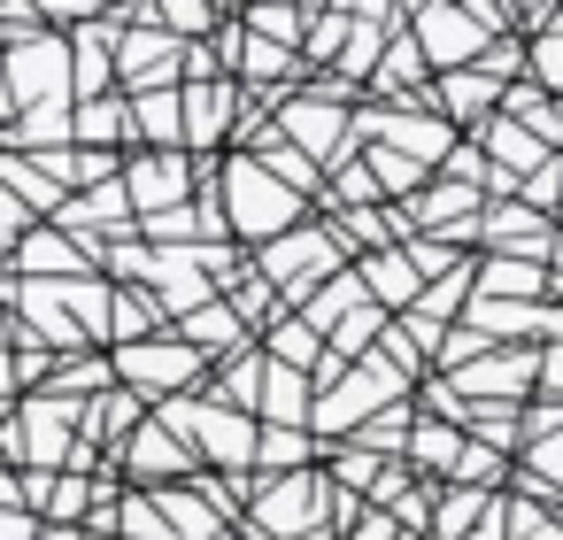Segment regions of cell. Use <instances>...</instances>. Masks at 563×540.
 I'll return each instance as SVG.
<instances>
[{"instance_id":"1","label":"cell","mask_w":563,"mask_h":540,"mask_svg":"<svg viewBox=\"0 0 563 540\" xmlns=\"http://www.w3.org/2000/svg\"><path fill=\"white\" fill-rule=\"evenodd\" d=\"M232 209H240V224H255V232H278V224L294 217V201H286L263 170H247V163L232 170Z\"/></svg>"},{"instance_id":"2","label":"cell","mask_w":563,"mask_h":540,"mask_svg":"<svg viewBox=\"0 0 563 540\" xmlns=\"http://www.w3.org/2000/svg\"><path fill=\"white\" fill-rule=\"evenodd\" d=\"M417 40H424V55H440V63H463V55L478 47V24H463L455 9H432V16L417 24Z\"/></svg>"},{"instance_id":"3","label":"cell","mask_w":563,"mask_h":540,"mask_svg":"<svg viewBox=\"0 0 563 540\" xmlns=\"http://www.w3.org/2000/svg\"><path fill=\"white\" fill-rule=\"evenodd\" d=\"M63 70H70L63 47H24V63H16V101H40V86L63 78Z\"/></svg>"},{"instance_id":"4","label":"cell","mask_w":563,"mask_h":540,"mask_svg":"<svg viewBox=\"0 0 563 540\" xmlns=\"http://www.w3.org/2000/svg\"><path fill=\"white\" fill-rule=\"evenodd\" d=\"M271 417H286V425H294V417H309V401H301V378H294V371H271Z\"/></svg>"},{"instance_id":"5","label":"cell","mask_w":563,"mask_h":540,"mask_svg":"<svg viewBox=\"0 0 563 540\" xmlns=\"http://www.w3.org/2000/svg\"><path fill=\"white\" fill-rule=\"evenodd\" d=\"M486 286H501V294H532V286H540V271H532V263H494V271H486Z\"/></svg>"},{"instance_id":"6","label":"cell","mask_w":563,"mask_h":540,"mask_svg":"<svg viewBox=\"0 0 563 540\" xmlns=\"http://www.w3.org/2000/svg\"><path fill=\"white\" fill-rule=\"evenodd\" d=\"M278 355H286V371L309 363V355H317V332H309V324H278Z\"/></svg>"},{"instance_id":"7","label":"cell","mask_w":563,"mask_h":540,"mask_svg":"<svg viewBox=\"0 0 563 540\" xmlns=\"http://www.w3.org/2000/svg\"><path fill=\"white\" fill-rule=\"evenodd\" d=\"M486 93H501V86H486V78H455V86H448V109H463V117H471Z\"/></svg>"},{"instance_id":"8","label":"cell","mask_w":563,"mask_h":540,"mask_svg":"<svg viewBox=\"0 0 563 540\" xmlns=\"http://www.w3.org/2000/svg\"><path fill=\"white\" fill-rule=\"evenodd\" d=\"M363 278H371V286H378L386 301H401V294H409V271H401V263H371Z\"/></svg>"},{"instance_id":"9","label":"cell","mask_w":563,"mask_h":540,"mask_svg":"<svg viewBox=\"0 0 563 540\" xmlns=\"http://www.w3.org/2000/svg\"><path fill=\"white\" fill-rule=\"evenodd\" d=\"M494 140H501V163H509V170H532V163H540L532 140H517V132H494Z\"/></svg>"},{"instance_id":"10","label":"cell","mask_w":563,"mask_h":540,"mask_svg":"<svg viewBox=\"0 0 563 540\" xmlns=\"http://www.w3.org/2000/svg\"><path fill=\"white\" fill-rule=\"evenodd\" d=\"M170 186H178V170H170V163H147V170H140V194H147V201H163Z\"/></svg>"},{"instance_id":"11","label":"cell","mask_w":563,"mask_h":540,"mask_svg":"<svg viewBox=\"0 0 563 540\" xmlns=\"http://www.w3.org/2000/svg\"><path fill=\"white\" fill-rule=\"evenodd\" d=\"M471 517H478V494H463V502H448V525H440V532H448V540H463V525H471Z\"/></svg>"},{"instance_id":"12","label":"cell","mask_w":563,"mask_h":540,"mask_svg":"<svg viewBox=\"0 0 563 540\" xmlns=\"http://www.w3.org/2000/svg\"><path fill=\"white\" fill-rule=\"evenodd\" d=\"M517 525H525V532H517V540H563V525H548V517H532V509H525V517H517Z\"/></svg>"},{"instance_id":"13","label":"cell","mask_w":563,"mask_h":540,"mask_svg":"<svg viewBox=\"0 0 563 540\" xmlns=\"http://www.w3.org/2000/svg\"><path fill=\"white\" fill-rule=\"evenodd\" d=\"M540 70H548V78H563V32H555V40H540Z\"/></svg>"},{"instance_id":"14","label":"cell","mask_w":563,"mask_h":540,"mask_svg":"<svg viewBox=\"0 0 563 540\" xmlns=\"http://www.w3.org/2000/svg\"><path fill=\"white\" fill-rule=\"evenodd\" d=\"M355 540H394V525H386V517H363V525H355Z\"/></svg>"},{"instance_id":"15","label":"cell","mask_w":563,"mask_h":540,"mask_svg":"<svg viewBox=\"0 0 563 540\" xmlns=\"http://www.w3.org/2000/svg\"><path fill=\"white\" fill-rule=\"evenodd\" d=\"M9 540H32V517H24V509L9 517Z\"/></svg>"},{"instance_id":"16","label":"cell","mask_w":563,"mask_h":540,"mask_svg":"<svg viewBox=\"0 0 563 540\" xmlns=\"http://www.w3.org/2000/svg\"><path fill=\"white\" fill-rule=\"evenodd\" d=\"M47 9H93V0H47Z\"/></svg>"},{"instance_id":"17","label":"cell","mask_w":563,"mask_h":540,"mask_svg":"<svg viewBox=\"0 0 563 540\" xmlns=\"http://www.w3.org/2000/svg\"><path fill=\"white\" fill-rule=\"evenodd\" d=\"M47 540H78V532H70V525H63V532H47Z\"/></svg>"}]
</instances>
